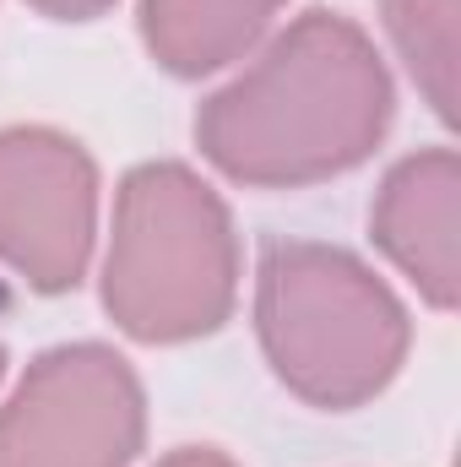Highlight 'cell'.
Instances as JSON below:
<instances>
[{
    "label": "cell",
    "instance_id": "277c9868",
    "mask_svg": "<svg viewBox=\"0 0 461 467\" xmlns=\"http://www.w3.org/2000/svg\"><path fill=\"white\" fill-rule=\"evenodd\" d=\"M147 386L109 343L44 348L0 402V467H136Z\"/></svg>",
    "mask_w": 461,
    "mask_h": 467
},
{
    "label": "cell",
    "instance_id": "7a4b0ae2",
    "mask_svg": "<svg viewBox=\"0 0 461 467\" xmlns=\"http://www.w3.org/2000/svg\"><path fill=\"white\" fill-rule=\"evenodd\" d=\"M244 250L229 202L179 158L136 163L115 191L98 299L130 343L179 348L223 332Z\"/></svg>",
    "mask_w": 461,
    "mask_h": 467
},
{
    "label": "cell",
    "instance_id": "30bf717a",
    "mask_svg": "<svg viewBox=\"0 0 461 467\" xmlns=\"http://www.w3.org/2000/svg\"><path fill=\"white\" fill-rule=\"evenodd\" d=\"M152 467H239V462H233L229 451H218V446H174Z\"/></svg>",
    "mask_w": 461,
    "mask_h": 467
},
{
    "label": "cell",
    "instance_id": "9c48e42d",
    "mask_svg": "<svg viewBox=\"0 0 461 467\" xmlns=\"http://www.w3.org/2000/svg\"><path fill=\"white\" fill-rule=\"evenodd\" d=\"M22 5L49 16V22H93V16L115 11V0H22Z\"/></svg>",
    "mask_w": 461,
    "mask_h": 467
},
{
    "label": "cell",
    "instance_id": "8992f818",
    "mask_svg": "<svg viewBox=\"0 0 461 467\" xmlns=\"http://www.w3.org/2000/svg\"><path fill=\"white\" fill-rule=\"evenodd\" d=\"M374 250L440 316L461 305V158L456 147H418L396 158L369 202Z\"/></svg>",
    "mask_w": 461,
    "mask_h": 467
},
{
    "label": "cell",
    "instance_id": "5b68a950",
    "mask_svg": "<svg viewBox=\"0 0 461 467\" xmlns=\"http://www.w3.org/2000/svg\"><path fill=\"white\" fill-rule=\"evenodd\" d=\"M98 244V163L55 125L0 130V266L33 294L82 288Z\"/></svg>",
    "mask_w": 461,
    "mask_h": 467
},
{
    "label": "cell",
    "instance_id": "8fae6325",
    "mask_svg": "<svg viewBox=\"0 0 461 467\" xmlns=\"http://www.w3.org/2000/svg\"><path fill=\"white\" fill-rule=\"evenodd\" d=\"M5 364H11V358H5V343H0V380H5Z\"/></svg>",
    "mask_w": 461,
    "mask_h": 467
},
{
    "label": "cell",
    "instance_id": "ba28073f",
    "mask_svg": "<svg viewBox=\"0 0 461 467\" xmlns=\"http://www.w3.org/2000/svg\"><path fill=\"white\" fill-rule=\"evenodd\" d=\"M380 27L440 125H456L461 0H380Z\"/></svg>",
    "mask_w": 461,
    "mask_h": 467
},
{
    "label": "cell",
    "instance_id": "3957f363",
    "mask_svg": "<svg viewBox=\"0 0 461 467\" xmlns=\"http://www.w3.org/2000/svg\"><path fill=\"white\" fill-rule=\"evenodd\" d=\"M255 343L304 408L353 413L402 375L413 316L347 244L271 239L255 261Z\"/></svg>",
    "mask_w": 461,
    "mask_h": 467
},
{
    "label": "cell",
    "instance_id": "52a82bcc",
    "mask_svg": "<svg viewBox=\"0 0 461 467\" xmlns=\"http://www.w3.org/2000/svg\"><path fill=\"white\" fill-rule=\"evenodd\" d=\"M288 0H141L136 33L158 71L201 82L233 60L255 55Z\"/></svg>",
    "mask_w": 461,
    "mask_h": 467
},
{
    "label": "cell",
    "instance_id": "6da1fadb",
    "mask_svg": "<svg viewBox=\"0 0 461 467\" xmlns=\"http://www.w3.org/2000/svg\"><path fill=\"white\" fill-rule=\"evenodd\" d=\"M391 119L396 82L374 38L343 11L310 5L201 99L196 147L244 191H310L364 169Z\"/></svg>",
    "mask_w": 461,
    "mask_h": 467
}]
</instances>
